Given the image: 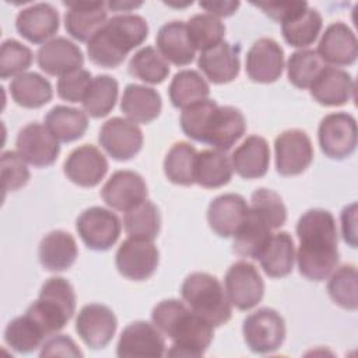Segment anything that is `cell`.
Listing matches in <instances>:
<instances>
[{"mask_svg": "<svg viewBox=\"0 0 358 358\" xmlns=\"http://www.w3.org/2000/svg\"><path fill=\"white\" fill-rule=\"evenodd\" d=\"M299 273L310 281L327 278L338 263L337 227L333 214L323 208L303 213L296 222Z\"/></svg>", "mask_w": 358, "mask_h": 358, "instance_id": "6da1fadb", "label": "cell"}, {"mask_svg": "<svg viewBox=\"0 0 358 358\" xmlns=\"http://www.w3.org/2000/svg\"><path fill=\"white\" fill-rule=\"evenodd\" d=\"M152 324L172 345L169 357H201L214 337V326L178 299H164L151 312Z\"/></svg>", "mask_w": 358, "mask_h": 358, "instance_id": "7a4b0ae2", "label": "cell"}, {"mask_svg": "<svg viewBox=\"0 0 358 358\" xmlns=\"http://www.w3.org/2000/svg\"><path fill=\"white\" fill-rule=\"evenodd\" d=\"M148 36L147 21L137 14H119L109 18L87 42L90 60L105 69H115Z\"/></svg>", "mask_w": 358, "mask_h": 358, "instance_id": "3957f363", "label": "cell"}, {"mask_svg": "<svg viewBox=\"0 0 358 358\" xmlns=\"http://www.w3.org/2000/svg\"><path fill=\"white\" fill-rule=\"evenodd\" d=\"M180 294L187 306L213 326L225 324L232 316L227 292L218 278L208 273L189 274L182 284Z\"/></svg>", "mask_w": 358, "mask_h": 358, "instance_id": "277c9868", "label": "cell"}, {"mask_svg": "<svg viewBox=\"0 0 358 358\" xmlns=\"http://www.w3.org/2000/svg\"><path fill=\"white\" fill-rule=\"evenodd\" d=\"M76 312V292L63 277H50L41 288L38 299L25 313L32 316L48 336L60 331Z\"/></svg>", "mask_w": 358, "mask_h": 358, "instance_id": "5b68a950", "label": "cell"}, {"mask_svg": "<svg viewBox=\"0 0 358 358\" xmlns=\"http://www.w3.org/2000/svg\"><path fill=\"white\" fill-rule=\"evenodd\" d=\"M246 345L256 354H270L285 340V322L271 308H260L246 316L242 326Z\"/></svg>", "mask_w": 358, "mask_h": 358, "instance_id": "8992f818", "label": "cell"}, {"mask_svg": "<svg viewBox=\"0 0 358 358\" xmlns=\"http://www.w3.org/2000/svg\"><path fill=\"white\" fill-rule=\"evenodd\" d=\"M322 152L331 159L350 157L357 147V120L347 112L326 115L317 129Z\"/></svg>", "mask_w": 358, "mask_h": 358, "instance_id": "52a82bcc", "label": "cell"}, {"mask_svg": "<svg viewBox=\"0 0 358 358\" xmlns=\"http://www.w3.org/2000/svg\"><path fill=\"white\" fill-rule=\"evenodd\" d=\"M76 228L87 248L103 252L117 242L122 232V222L110 210L95 206L84 210L78 215Z\"/></svg>", "mask_w": 358, "mask_h": 358, "instance_id": "ba28073f", "label": "cell"}, {"mask_svg": "<svg viewBox=\"0 0 358 358\" xmlns=\"http://www.w3.org/2000/svg\"><path fill=\"white\" fill-rule=\"evenodd\" d=\"M159 263V252L152 241L127 238L119 246L115 264L117 271L131 281H144L150 278Z\"/></svg>", "mask_w": 358, "mask_h": 358, "instance_id": "9c48e42d", "label": "cell"}, {"mask_svg": "<svg viewBox=\"0 0 358 358\" xmlns=\"http://www.w3.org/2000/svg\"><path fill=\"white\" fill-rule=\"evenodd\" d=\"M224 282L231 305L239 310H249L263 299V278L257 268L246 260L234 263L228 268Z\"/></svg>", "mask_w": 358, "mask_h": 358, "instance_id": "30bf717a", "label": "cell"}, {"mask_svg": "<svg viewBox=\"0 0 358 358\" xmlns=\"http://www.w3.org/2000/svg\"><path fill=\"white\" fill-rule=\"evenodd\" d=\"M275 169L282 176L302 173L313 161L310 137L299 129H289L275 137Z\"/></svg>", "mask_w": 358, "mask_h": 358, "instance_id": "8fae6325", "label": "cell"}, {"mask_svg": "<svg viewBox=\"0 0 358 358\" xmlns=\"http://www.w3.org/2000/svg\"><path fill=\"white\" fill-rule=\"evenodd\" d=\"M15 145L20 157L36 168L50 166L60 152L59 140L38 122L28 123L18 131Z\"/></svg>", "mask_w": 358, "mask_h": 358, "instance_id": "7c38bea8", "label": "cell"}, {"mask_svg": "<svg viewBox=\"0 0 358 358\" xmlns=\"http://www.w3.org/2000/svg\"><path fill=\"white\" fill-rule=\"evenodd\" d=\"M143 131L131 120L112 117L106 120L98 136L102 148L116 161H127L136 157L143 147Z\"/></svg>", "mask_w": 358, "mask_h": 358, "instance_id": "4fadbf2b", "label": "cell"}, {"mask_svg": "<svg viewBox=\"0 0 358 358\" xmlns=\"http://www.w3.org/2000/svg\"><path fill=\"white\" fill-rule=\"evenodd\" d=\"M117 329L115 313L105 305L90 303L81 308L76 319V331L92 350L106 347Z\"/></svg>", "mask_w": 358, "mask_h": 358, "instance_id": "5bb4252c", "label": "cell"}, {"mask_svg": "<svg viewBox=\"0 0 358 358\" xmlns=\"http://www.w3.org/2000/svg\"><path fill=\"white\" fill-rule=\"evenodd\" d=\"M147 185L134 171H116L101 190L103 201L113 210L129 211L147 200Z\"/></svg>", "mask_w": 358, "mask_h": 358, "instance_id": "9a60e30c", "label": "cell"}, {"mask_svg": "<svg viewBox=\"0 0 358 358\" xmlns=\"http://www.w3.org/2000/svg\"><path fill=\"white\" fill-rule=\"evenodd\" d=\"M245 66L246 74L252 81L274 83L284 70V50L274 39L260 38L248 50Z\"/></svg>", "mask_w": 358, "mask_h": 358, "instance_id": "2e32d148", "label": "cell"}, {"mask_svg": "<svg viewBox=\"0 0 358 358\" xmlns=\"http://www.w3.org/2000/svg\"><path fill=\"white\" fill-rule=\"evenodd\" d=\"M162 333L151 323L137 320L126 326L119 337L117 357H162L165 354Z\"/></svg>", "mask_w": 358, "mask_h": 358, "instance_id": "e0dca14e", "label": "cell"}, {"mask_svg": "<svg viewBox=\"0 0 358 358\" xmlns=\"http://www.w3.org/2000/svg\"><path fill=\"white\" fill-rule=\"evenodd\" d=\"M108 168L109 165L105 155L90 144L74 148L63 165L67 179L81 187L96 186L106 175Z\"/></svg>", "mask_w": 358, "mask_h": 358, "instance_id": "ac0fdd59", "label": "cell"}, {"mask_svg": "<svg viewBox=\"0 0 358 358\" xmlns=\"http://www.w3.org/2000/svg\"><path fill=\"white\" fill-rule=\"evenodd\" d=\"M36 62L42 71L49 76L63 77L83 67L84 56L81 49L63 36L53 38L43 43L36 53Z\"/></svg>", "mask_w": 358, "mask_h": 358, "instance_id": "d6986e66", "label": "cell"}, {"mask_svg": "<svg viewBox=\"0 0 358 358\" xmlns=\"http://www.w3.org/2000/svg\"><path fill=\"white\" fill-rule=\"evenodd\" d=\"M316 52L324 63L350 66L357 60L358 41L347 24L333 22L324 29Z\"/></svg>", "mask_w": 358, "mask_h": 358, "instance_id": "ffe728a7", "label": "cell"}, {"mask_svg": "<svg viewBox=\"0 0 358 358\" xmlns=\"http://www.w3.org/2000/svg\"><path fill=\"white\" fill-rule=\"evenodd\" d=\"M246 131L243 113L234 106H217L207 124L204 143L214 150L228 151Z\"/></svg>", "mask_w": 358, "mask_h": 358, "instance_id": "44dd1931", "label": "cell"}, {"mask_svg": "<svg viewBox=\"0 0 358 358\" xmlns=\"http://www.w3.org/2000/svg\"><path fill=\"white\" fill-rule=\"evenodd\" d=\"M249 206L246 200L236 193L217 196L208 206L207 221L210 228L222 238L234 236L248 217Z\"/></svg>", "mask_w": 358, "mask_h": 358, "instance_id": "7402d4cb", "label": "cell"}, {"mask_svg": "<svg viewBox=\"0 0 358 358\" xmlns=\"http://www.w3.org/2000/svg\"><path fill=\"white\" fill-rule=\"evenodd\" d=\"M59 13L49 3L32 4L15 18L18 34L31 43H46L59 29Z\"/></svg>", "mask_w": 358, "mask_h": 358, "instance_id": "603a6c76", "label": "cell"}, {"mask_svg": "<svg viewBox=\"0 0 358 358\" xmlns=\"http://www.w3.org/2000/svg\"><path fill=\"white\" fill-rule=\"evenodd\" d=\"M354 80L343 69L326 66L310 85L312 98L323 106H340L354 95Z\"/></svg>", "mask_w": 358, "mask_h": 358, "instance_id": "cb8c5ba5", "label": "cell"}, {"mask_svg": "<svg viewBox=\"0 0 358 358\" xmlns=\"http://www.w3.org/2000/svg\"><path fill=\"white\" fill-rule=\"evenodd\" d=\"M64 6L69 8L64 15L66 31L80 42H88L108 21L103 1L64 3Z\"/></svg>", "mask_w": 358, "mask_h": 358, "instance_id": "d4e9b609", "label": "cell"}, {"mask_svg": "<svg viewBox=\"0 0 358 358\" xmlns=\"http://www.w3.org/2000/svg\"><path fill=\"white\" fill-rule=\"evenodd\" d=\"M197 66L213 84L231 83L239 74V49L228 42H221L201 52Z\"/></svg>", "mask_w": 358, "mask_h": 358, "instance_id": "484cf974", "label": "cell"}, {"mask_svg": "<svg viewBox=\"0 0 358 358\" xmlns=\"http://www.w3.org/2000/svg\"><path fill=\"white\" fill-rule=\"evenodd\" d=\"M232 169L243 179H257L267 173L270 165V148L260 136L246 137L231 155Z\"/></svg>", "mask_w": 358, "mask_h": 358, "instance_id": "4316f807", "label": "cell"}, {"mask_svg": "<svg viewBox=\"0 0 358 358\" xmlns=\"http://www.w3.org/2000/svg\"><path fill=\"white\" fill-rule=\"evenodd\" d=\"M157 48L162 57L175 66H187L194 60L196 49L183 21L164 24L157 34Z\"/></svg>", "mask_w": 358, "mask_h": 358, "instance_id": "83f0119b", "label": "cell"}, {"mask_svg": "<svg viewBox=\"0 0 358 358\" xmlns=\"http://www.w3.org/2000/svg\"><path fill=\"white\" fill-rule=\"evenodd\" d=\"M78 256V248L71 234L56 229L46 234L39 243V262L49 271L70 268Z\"/></svg>", "mask_w": 358, "mask_h": 358, "instance_id": "f1b7e54d", "label": "cell"}, {"mask_svg": "<svg viewBox=\"0 0 358 358\" xmlns=\"http://www.w3.org/2000/svg\"><path fill=\"white\" fill-rule=\"evenodd\" d=\"M162 101L157 90L140 84L126 85L120 109L129 117V120L137 123H150L161 113Z\"/></svg>", "mask_w": 358, "mask_h": 358, "instance_id": "f546056e", "label": "cell"}, {"mask_svg": "<svg viewBox=\"0 0 358 358\" xmlns=\"http://www.w3.org/2000/svg\"><path fill=\"white\" fill-rule=\"evenodd\" d=\"M257 260L268 277H287L292 271L295 260V246L291 235L284 231L273 234Z\"/></svg>", "mask_w": 358, "mask_h": 358, "instance_id": "4dcf8cb0", "label": "cell"}, {"mask_svg": "<svg viewBox=\"0 0 358 358\" xmlns=\"http://www.w3.org/2000/svg\"><path fill=\"white\" fill-rule=\"evenodd\" d=\"M10 94L17 105L38 109L52 101L53 90L48 78L35 71H28L13 78Z\"/></svg>", "mask_w": 358, "mask_h": 358, "instance_id": "1f68e13d", "label": "cell"}, {"mask_svg": "<svg viewBox=\"0 0 358 358\" xmlns=\"http://www.w3.org/2000/svg\"><path fill=\"white\" fill-rule=\"evenodd\" d=\"M232 178L231 159L220 150H203L197 152L194 166V183L206 189H217Z\"/></svg>", "mask_w": 358, "mask_h": 358, "instance_id": "d6a6232c", "label": "cell"}, {"mask_svg": "<svg viewBox=\"0 0 358 358\" xmlns=\"http://www.w3.org/2000/svg\"><path fill=\"white\" fill-rule=\"evenodd\" d=\"M45 126L59 141L70 143L84 136L88 129V117L81 109L57 105L46 113Z\"/></svg>", "mask_w": 358, "mask_h": 358, "instance_id": "836d02e7", "label": "cell"}, {"mask_svg": "<svg viewBox=\"0 0 358 358\" xmlns=\"http://www.w3.org/2000/svg\"><path fill=\"white\" fill-rule=\"evenodd\" d=\"M169 99L175 108L185 109L199 101L207 99L210 87L196 70L178 71L169 84Z\"/></svg>", "mask_w": 358, "mask_h": 358, "instance_id": "e575fe53", "label": "cell"}, {"mask_svg": "<svg viewBox=\"0 0 358 358\" xmlns=\"http://www.w3.org/2000/svg\"><path fill=\"white\" fill-rule=\"evenodd\" d=\"M48 334L28 313L13 319L4 330L6 344L17 352L28 354L41 347Z\"/></svg>", "mask_w": 358, "mask_h": 358, "instance_id": "d590c367", "label": "cell"}, {"mask_svg": "<svg viewBox=\"0 0 358 358\" xmlns=\"http://www.w3.org/2000/svg\"><path fill=\"white\" fill-rule=\"evenodd\" d=\"M271 228L250 211L234 235V252L242 257L256 259L271 238Z\"/></svg>", "mask_w": 358, "mask_h": 358, "instance_id": "8d00e7d4", "label": "cell"}, {"mask_svg": "<svg viewBox=\"0 0 358 358\" xmlns=\"http://www.w3.org/2000/svg\"><path fill=\"white\" fill-rule=\"evenodd\" d=\"M322 25L320 13L316 8L308 7L298 15L281 22V31L289 46L306 48L317 39Z\"/></svg>", "mask_w": 358, "mask_h": 358, "instance_id": "74e56055", "label": "cell"}, {"mask_svg": "<svg viewBox=\"0 0 358 358\" xmlns=\"http://www.w3.org/2000/svg\"><path fill=\"white\" fill-rule=\"evenodd\" d=\"M197 150L186 143H175L164 159V172L169 182L180 186H192L194 183Z\"/></svg>", "mask_w": 358, "mask_h": 358, "instance_id": "f35d334b", "label": "cell"}, {"mask_svg": "<svg viewBox=\"0 0 358 358\" xmlns=\"http://www.w3.org/2000/svg\"><path fill=\"white\" fill-rule=\"evenodd\" d=\"M117 81L108 74H99L92 78L81 103L90 116L99 119L112 112L117 101Z\"/></svg>", "mask_w": 358, "mask_h": 358, "instance_id": "ab89813d", "label": "cell"}, {"mask_svg": "<svg viewBox=\"0 0 358 358\" xmlns=\"http://www.w3.org/2000/svg\"><path fill=\"white\" fill-rule=\"evenodd\" d=\"M123 227L130 238L154 241L161 229V215L158 207L144 200L134 208L124 213Z\"/></svg>", "mask_w": 358, "mask_h": 358, "instance_id": "60d3db41", "label": "cell"}, {"mask_svg": "<svg viewBox=\"0 0 358 358\" xmlns=\"http://www.w3.org/2000/svg\"><path fill=\"white\" fill-rule=\"evenodd\" d=\"M129 73L148 84H161L169 74V64L152 46L137 50L129 62Z\"/></svg>", "mask_w": 358, "mask_h": 358, "instance_id": "b9f144b4", "label": "cell"}, {"mask_svg": "<svg viewBox=\"0 0 358 358\" xmlns=\"http://www.w3.org/2000/svg\"><path fill=\"white\" fill-rule=\"evenodd\" d=\"M326 67L316 50L301 49L294 52L287 63V74L289 83L301 90L310 88L320 71Z\"/></svg>", "mask_w": 358, "mask_h": 358, "instance_id": "7bdbcfd3", "label": "cell"}, {"mask_svg": "<svg viewBox=\"0 0 358 358\" xmlns=\"http://www.w3.org/2000/svg\"><path fill=\"white\" fill-rule=\"evenodd\" d=\"M357 280V268L352 264H344L333 270L327 282V292L333 302L347 310H355L358 308Z\"/></svg>", "mask_w": 358, "mask_h": 358, "instance_id": "ee69618b", "label": "cell"}, {"mask_svg": "<svg viewBox=\"0 0 358 358\" xmlns=\"http://www.w3.org/2000/svg\"><path fill=\"white\" fill-rule=\"evenodd\" d=\"M186 28L192 45L194 46V49H199L201 52L224 42L225 25L217 17L208 13L190 17Z\"/></svg>", "mask_w": 358, "mask_h": 358, "instance_id": "f6af8a7d", "label": "cell"}, {"mask_svg": "<svg viewBox=\"0 0 358 358\" xmlns=\"http://www.w3.org/2000/svg\"><path fill=\"white\" fill-rule=\"evenodd\" d=\"M249 211L266 222L271 229L282 227L287 221V207L273 190L260 187L252 193Z\"/></svg>", "mask_w": 358, "mask_h": 358, "instance_id": "bcb514c9", "label": "cell"}, {"mask_svg": "<svg viewBox=\"0 0 358 358\" xmlns=\"http://www.w3.org/2000/svg\"><path fill=\"white\" fill-rule=\"evenodd\" d=\"M217 106L215 101L207 98L185 108L180 113V127L183 133L194 141L204 143L207 124Z\"/></svg>", "mask_w": 358, "mask_h": 358, "instance_id": "7dc6e473", "label": "cell"}, {"mask_svg": "<svg viewBox=\"0 0 358 358\" xmlns=\"http://www.w3.org/2000/svg\"><path fill=\"white\" fill-rule=\"evenodd\" d=\"M32 52L28 46L15 39H7L0 49V78L7 80L20 76L32 63Z\"/></svg>", "mask_w": 358, "mask_h": 358, "instance_id": "c3c4849f", "label": "cell"}, {"mask_svg": "<svg viewBox=\"0 0 358 358\" xmlns=\"http://www.w3.org/2000/svg\"><path fill=\"white\" fill-rule=\"evenodd\" d=\"M0 169L4 193L21 189L28 183L31 176L27 162L15 151H4L1 154Z\"/></svg>", "mask_w": 358, "mask_h": 358, "instance_id": "681fc988", "label": "cell"}, {"mask_svg": "<svg viewBox=\"0 0 358 358\" xmlns=\"http://www.w3.org/2000/svg\"><path fill=\"white\" fill-rule=\"evenodd\" d=\"M92 81L91 73L85 69L71 71L57 81V95L67 102H83L85 92Z\"/></svg>", "mask_w": 358, "mask_h": 358, "instance_id": "f907efd6", "label": "cell"}, {"mask_svg": "<svg viewBox=\"0 0 358 358\" xmlns=\"http://www.w3.org/2000/svg\"><path fill=\"white\" fill-rule=\"evenodd\" d=\"M253 6L262 8L266 15L277 22H284L309 7L306 1H268L253 3Z\"/></svg>", "mask_w": 358, "mask_h": 358, "instance_id": "816d5d0a", "label": "cell"}, {"mask_svg": "<svg viewBox=\"0 0 358 358\" xmlns=\"http://www.w3.org/2000/svg\"><path fill=\"white\" fill-rule=\"evenodd\" d=\"M39 355L43 357H83L81 350L74 340L66 334H56L49 337L41 345Z\"/></svg>", "mask_w": 358, "mask_h": 358, "instance_id": "f5cc1de1", "label": "cell"}, {"mask_svg": "<svg viewBox=\"0 0 358 358\" xmlns=\"http://www.w3.org/2000/svg\"><path fill=\"white\" fill-rule=\"evenodd\" d=\"M341 232L344 241L351 246L357 248V204L351 203L341 211Z\"/></svg>", "mask_w": 358, "mask_h": 358, "instance_id": "db71d44e", "label": "cell"}, {"mask_svg": "<svg viewBox=\"0 0 358 358\" xmlns=\"http://www.w3.org/2000/svg\"><path fill=\"white\" fill-rule=\"evenodd\" d=\"M201 8L208 11V14L214 17H229L236 13L239 7V1H204L199 3Z\"/></svg>", "mask_w": 358, "mask_h": 358, "instance_id": "11a10c76", "label": "cell"}, {"mask_svg": "<svg viewBox=\"0 0 358 358\" xmlns=\"http://www.w3.org/2000/svg\"><path fill=\"white\" fill-rule=\"evenodd\" d=\"M109 8L112 10H116V11H120V10H130V8H136L138 6H141V1L138 3H122V1H117V3H108L106 4Z\"/></svg>", "mask_w": 358, "mask_h": 358, "instance_id": "9f6ffc18", "label": "cell"}]
</instances>
